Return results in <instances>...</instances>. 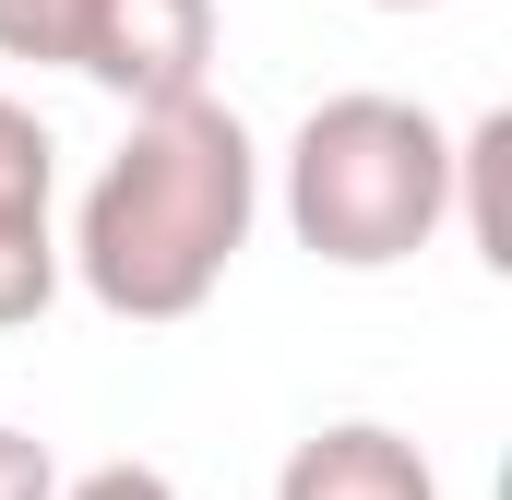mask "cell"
Returning a JSON list of instances; mask_svg holds the SVG:
<instances>
[{
    "instance_id": "obj_1",
    "label": "cell",
    "mask_w": 512,
    "mask_h": 500,
    "mask_svg": "<svg viewBox=\"0 0 512 500\" xmlns=\"http://www.w3.org/2000/svg\"><path fill=\"white\" fill-rule=\"evenodd\" d=\"M251 215H262L251 120L227 96H179V108H143L120 155L84 179L60 274H84L108 322H191L227 286V262L251 250Z\"/></svg>"
},
{
    "instance_id": "obj_2",
    "label": "cell",
    "mask_w": 512,
    "mask_h": 500,
    "mask_svg": "<svg viewBox=\"0 0 512 500\" xmlns=\"http://www.w3.org/2000/svg\"><path fill=\"white\" fill-rule=\"evenodd\" d=\"M286 227L334 274H393L453 227V131L417 96H322L286 131Z\"/></svg>"
},
{
    "instance_id": "obj_3",
    "label": "cell",
    "mask_w": 512,
    "mask_h": 500,
    "mask_svg": "<svg viewBox=\"0 0 512 500\" xmlns=\"http://www.w3.org/2000/svg\"><path fill=\"white\" fill-rule=\"evenodd\" d=\"M84 84H108L131 120L143 108H179V96H215V0H96L84 24Z\"/></svg>"
},
{
    "instance_id": "obj_4",
    "label": "cell",
    "mask_w": 512,
    "mask_h": 500,
    "mask_svg": "<svg viewBox=\"0 0 512 500\" xmlns=\"http://www.w3.org/2000/svg\"><path fill=\"white\" fill-rule=\"evenodd\" d=\"M60 298V143L24 96H0V334Z\"/></svg>"
},
{
    "instance_id": "obj_5",
    "label": "cell",
    "mask_w": 512,
    "mask_h": 500,
    "mask_svg": "<svg viewBox=\"0 0 512 500\" xmlns=\"http://www.w3.org/2000/svg\"><path fill=\"white\" fill-rule=\"evenodd\" d=\"M274 500H441V477H429V453H417L405 429L334 417V429H310V441L286 453Z\"/></svg>"
},
{
    "instance_id": "obj_6",
    "label": "cell",
    "mask_w": 512,
    "mask_h": 500,
    "mask_svg": "<svg viewBox=\"0 0 512 500\" xmlns=\"http://www.w3.org/2000/svg\"><path fill=\"white\" fill-rule=\"evenodd\" d=\"M501 155H512V120L489 108L477 131H453V215H465V239L489 274H512V215H501Z\"/></svg>"
},
{
    "instance_id": "obj_7",
    "label": "cell",
    "mask_w": 512,
    "mask_h": 500,
    "mask_svg": "<svg viewBox=\"0 0 512 500\" xmlns=\"http://www.w3.org/2000/svg\"><path fill=\"white\" fill-rule=\"evenodd\" d=\"M84 24H96V0H0V60L72 72L84 60Z\"/></svg>"
},
{
    "instance_id": "obj_8",
    "label": "cell",
    "mask_w": 512,
    "mask_h": 500,
    "mask_svg": "<svg viewBox=\"0 0 512 500\" xmlns=\"http://www.w3.org/2000/svg\"><path fill=\"white\" fill-rule=\"evenodd\" d=\"M0 500H60L48 441H36V429H12V417H0Z\"/></svg>"
},
{
    "instance_id": "obj_9",
    "label": "cell",
    "mask_w": 512,
    "mask_h": 500,
    "mask_svg": "<svg viewBox=\"0 0 512 500\" xmlns=\"http://www.w3.org/2000/svg\"><path fill=\"white\" fill-rule=\"evenodd\" d=\"M60 500H179L155 465H84V477H60Z\"/></svg>"
},
{
    "instance_id": "obj_10",
    "label": "cell",
    "mask_w": 512,
    "mask_h": 500,
    "mask_svg": "<svg viewBox=\"0 0 512 500\" xmlns=\"http://www.w3.org/2000/svg\"><path fill=\"white\" fill-rule=\"evenodd\" d=\"M370 12H429V0H370Z\"/></svg>"
}]
</instances>
